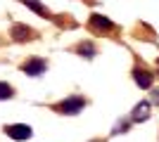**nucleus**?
<instances>
[{
  "mask_svg": "<svg viewBox=\"0 0 159 142\" xmlns=\"http://www.w3.org/2000/svg\"><path fill=\"white\" fill-rule=\"evenodd\" d=\"M83 107H86V100H83V97H69V100L57 102L52 109L57 114H79Z\"/></svg>",
  "mask_w": 159,
  "mask_h": 142,
  "instance_id": "1",
  "label": "nucleus"
},
{
  "mask_svg": "<svg viewBox=\"0 0 159 142\" xmlns=\"http://www.w3.org/2000/svg\"><path fill=\"white\" fill-rule=\"evenodd\" d=\"M88 28H90L93 33L102 36V33H109V31H114V24L107 19L105 14H90V19H88Z\"/></svg>",
  "mask_w": 159,
  "mask_h": 142,
  "instance_id": "2",
  "label": "nucleus"
},
{
  "mask_svg": "<svg viewBox=\"0 0 159 142\" xmlns=\"http://www.w3.org/2000/svg\"><path fill=\"white\" fill-rule=\"evenodd\" d=\"M21 71L29 76H40L43 71H48V62L40 59V57H31V59H26L21 64Z\"/></svg>",
  "mask_w": 159,
  "mask_h": 142,
  "instance_id": "3",
  "label": "nucleus"
},
{
  "mask_svg": "<svg viewBox=\"0 0 159 142\" xmlns=\"http://www.w3.org/2000/svg\"><path fill=\"white\" fill-rule=\"evenodd\" d=\"M5 135L12 137V140H17V142L29 140V137H31V126H26V123H14V126H7V128H5Z\"/></svg>",
  "mask_w": 159,
  "mask_h": 142,
  "instance_id": "4",
  "label": "nucleus"
},
{
  "mask_svg": "<svg viewBox=\"0 0 159 142\" xmlns=\"http://www.w3.org/2000/svg\"><path fill=\"white\" fill-rule=\"evenodd\" d=\"M36 31H33L31 26H26V24H14L12 26V38L17 43H24V41H33V38H36Z\"/></svg>",
  "mask_w": 159,
  "mask_h": 142,
  "instance_id": "5",
  "label": "nucleus"
},
{
  "mask_svg": "<svg viewBox=\"0 0 159 142\" xmlns=\"http://www.w3.org/2000/svg\"><path fill=\"white\" fill-rule=\"evenodd\" d=\"M133 78H135V83H138L143 90L152 88V81H154L152 71H147V69H143V67H135V69H133Z\"/></svg>",
  "mask_w": 159,
  "mask_h": 142,
  "instance_id": "6",
  "label": "nucleus"
},
{
  "mask_svg": "<svg viewBox=\"0 0 159 142\" xmlns=\"http://www.w3.org/2000/svg\"><path fill=\"white\" fill-rule=\"evenodd\" d=\"M19 2H24L26 7H31V10L38 14V17H52V14L48 12V7L43 5V2H38V0H19Z\"/></svg>",
  "mask_w": 159,
  "mask_h": 142,
  "instance_id": "7",
  "label": "nucleus"
},
{
  "mask_svg": "<svg viewBox=\"0 0 159 142\" xmlns=\"http://www.w3.org/2000/svg\"><path fill=\"white\" fill-rule=\"evenodd\" d=\"M147 116H150V102L135 104V109H133V121H145Z\"/></svg>",
  "mask_w": 159,
  "mask_h": 142,
  "instance_id": "8",
  "label": "nucleus"
},
{
  "mask_svg": "<svg viewBox=\"0 0 159 142\" xmlns=\"http://www.w3.org/2000/svg\"><path fill=\"white\" fill-rule=\"evenodd\" d=\"M76 52H79L81 57H93L98 50H95L93 43H79V45H76Z\"/></svg>",
  "mask_w": 159,
  "mask_h": 142,
  "instance_id": "9",
  "label": "nucleus"
},
{
  "mask_svg": "<svg viewBox=\"0 0 159 142\" xmlns=\"http://www.w3.org/2000/svg\"><path fill=\"white\" fill-rule=\"evenodd\" d=\"M12 95H14V90H12L10 83H0V100H7V97H12Z\"/></svg>",
  "mask_w": 159,
  "mask_h": 142,
  "instance_id": "10",
  "label": "nucleus"
},
{
  "mask_svg": "<svg viewBox=\"0 0 159 142\" xmlns=\"http://www.w3.org/2000/svg\"><path fill=\"white\" fill-rule=\"evenodd\" d=\"M152 102H154V104H159V90H152Z\"/></svg>",
  "mask_w": 159,
  "mask_h": 142,
  "instance_id": "11",
  "label": "nucleus"
},
{
  "mask_svg": "<svg viewBox=\"0 0 159 142\" xmlns=\"http://www.w3.org/2000/svg\"><path fill=\"white\" fill-rule=\"evenodd\" d=\"M93 142H105V140H93Z\"/></svg>",
  "mask_w": 159,
  "mask_h": 142,
  "instance_id": "12",
  "label": "nucleus"
},
{
  "mask_svg": "<svg viewBox=\"0 0 159 142\" xmlns=\"http://www.w3.org/2000/svg\"><path fill=\"white\" fill-rule=\"evenodd\" d=\"M157 67H159V59H157Z\"/></svg>",
  "mask_w": 159,
  "mask_h": 142,
  "instance_id": "13",
  "label": "nucleus"
}]
</instances>
